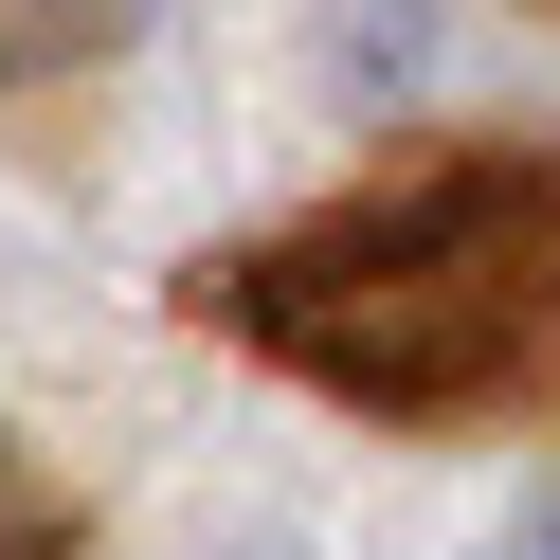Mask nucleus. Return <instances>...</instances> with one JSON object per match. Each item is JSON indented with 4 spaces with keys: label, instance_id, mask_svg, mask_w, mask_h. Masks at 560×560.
Returning <instances> with one entry per match:
<instances>
[{
    "label": "nucleus",
    "instance_id": "obj_5",
    "mask_svg": "<svg viewBox=\"0 0 560 560\" xmlns=\"http://www.w3.org/2000/svg\"><path fill=\"white\" fill-rule=\"evenodd\" d=\"M488 560H560V488H524V506L488 524Z\"/></svg>",
    "mask_w": 560,
    "mask_h": 560
},
{
    "label": "nucleus",
    "instance_id": "obj_1",
    "mask_svg": "<svg viewBox=\"0 0 560 560\" xmlns=\"http://www.w3.org/2000/svg\"><path fill=\"white\" fill-rule=\"evenodd\" d=\"M235 326L380 416L560 398V163H452V182L343 199L235 271Z\"/></svg>",
    "mask_w": 560,
    "mask_h": 560
},
{
    "label": "nucleus",
    "instance_id": "obj_3",
    "mask_svg": "<svg viewBox=\"0 0 560 560\" xmlns=\"http://www.w3.org/2000/svg\"><path fill=\"white\" fill-rule=\"evenodd\" d=\"M127 0H0V73H55V55H109Z\"/></svg>",
    "mask_w": 560,
    "mask_h": 560
},
{
    "label": "nucleus",
    "instance_id": "obj_6",
    "mask_svg": "<svg viewBox=\"0 0 560 560\" xmlns=\"http://www.w3.org/2000/svg\"><path fill=\"white\" fill-rule=\"evenodd\" d=\"M218 560H290V542H218Z\"/></svg>",
    "mask_w": 560,
    "mask_h": 560
},
{
    "label": "nucleus",
    "instance_id": "obj_2",
    "mask_svg": "<svg viewBox=\"0 0 560 560\" xmlns=\"http://www.w3.org/2000/svg\"><path fill=\"white\" fill-rule=\"evenodd\" d=\"M343 91H434V0H343Z\"/></svg>",
    "mask_w": 560,
    "mask_h": 560
},
{
    "label": "nucleus",
    "instance_id": "obj_4",
    "mask_svg": "<svg viewBox=\"0 0 560 560\" xmlns=\"http://www.w3.org/2000/svg\"><path fill=\"white\" fill-rule=\"evenodd\" d=\"M0 560H73V506L19 470V434H0Z\"/></svg>",
    "mask_w": 560,
    "mask_h": 560
}]
</instances>
